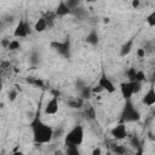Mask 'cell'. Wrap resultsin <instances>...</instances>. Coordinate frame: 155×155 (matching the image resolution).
Returning a JSON list of instances; mask_svg holds the SVG:
<instances>
[{
    "instance_id": "2",
    "label": "cell",
    "mask_w": 155,
    "mask_h": 155,
    "mask_svg": "<svg viewBox=\"0 0 155 155\" xmlns=\"http://www.w3.org/2000/svg\"><path fill=\"white\" fill-rule=\"evenodd\" d=\"M139 120H140V113L138 111V109L133 105V103L131 101H125L119 122L126 124V122H134V121H139Z\"/></svg>"
},
{
    "instance_id": "27",
    "label": "cell",
    "mask_w": 155,
    "mask_h": 155,
    "mask_svg": "<svg viewBox=\"0 0 155 155\" xmlns=\"http://www.w3.org/2000/svg\"><path fill=\"white\" fill-rule=\"evenodd\" d=\"M136 54H137L138 58H144L145 54H147V51H145V48H143V47H138V48L136 50Z\"/></svg>"
},
{
    "instance_id": "36",
    "label": "cell",
    "mask_w": 155,
    "mask_h": 155,
    "mask_svg": "<svg viewBox=\"0 0 155 155\" xmlns=\"http://www.w3.org/2000/svg\"><path fill=\"white\" fill-rule=\"evenodd\" d=\"M149 138H150L151 140H155V137H154V134H153V133H149Z\"/></svg>"
},
{
    "instance_id": "29",
    "label": "cell",
    "mask_w": 155,
    "mask_h": 155,
    "mask_svg": "<svg viewBox=\"0 0 155 155\" xmlns=\"http://www.w3.org/2000/svg\"><path fill=\"white\" fill-rule=\"evenodd\" d=\"M91 155H102V148L101 147H96L92 149Z\"/></svg>"
},
{
    "instance_id": "9",
    "label": "cell",
    "mask_w": 155,
    "mask_h": 155,
    "mask_svg": "<svg viewBox=\"0 0 155 155\" xmlns=\"http://www.w3.org/2000/svg\"><path fill=\"white\" fill-rule=\"evenodd\" d=\"M142 103L147 107H153L155 105V86L151 85L149 90L145 92V94L142 98Z\"/></svg>"
},
{
    "instance_id": "35",
    "label": "cell",
    "mask_w": 155,
    "mask_h": 155,
    "mask_svg": "<svg viewBox=\"0 0 155 155\" xmlns=\"http://www.w3.org/2000/svg\"><path fill=\"white\" fill-rule=\"evenodd\" d=\"M134 155H142V148H140V149H138V150L136 151V154H134Z\"/></svg>"
},
{
    "instance_id": "26",
    "label": "cell",
    "mask_w": 155,
    "mask_h": 155,
    "mask_svg": "<svg viewBox=\"0 0 155 155\" xmlns=\"http://www.w3.org/2000/svg\"><path fill=\"white\" fill-rule=\"evenodd\" d=\"M17 94H18V92H17V90H15V88H12V90H10L8 91V101L10 102H15L16 101V98H17Z\"/></svg>"
},
{
    "instance_id": "15",
    "label": "cell",
    "mask_w": 155,
    "mask_h": 155,
    "mask_svg": "<svg viewBox=\"0 0 155 155\" xmlns=\"http://www.w3.org/2000/svg\"><path fill=\"white\" fill-rule=\"evenodd\" d=\"M132 46H133V40L131 39V40H128L126 44H124V45L121 46V48H120V56H121V57L127 56V54L132 51Z\"/></svg>"
},
{
    "instance_id": "20",
    "label": "cell",
    "mask_w": 155,
    "mask_h": 155,
    "mask_svg": "<svg viewBox=\"0 0 155 155\" xmlns=\"http://www.w3.org/2000/svg\"><path fill=\"white\" fill-rule=\"evenodd\" d=\"M27 81H28L29 84L34 85V86H38V87H40V88H45L44 81H42L41 79H39V78H28Z\"/></svg>"
},
{
    "instance_id": "22",
    "label": "cell",
    "mask_w": 155,
    "mask_h": 155,
    "mask_svg": "<svg viewBox=\"0 0 155 155\" xmlns=\"http://www.w3.org/2000/svg\"><path fill=\"white\" fill-rule=\"evenodd\" d=\"M145 21H147V23H148L149 27H151V28L155 27V8L147 16V19Z\"/></svg>"
},
{
    "instance_id": "38",
    "label": "cell",
    "mask_w": 155,
    "mask_h": 155,
    "mask_svg": "<svg viewBox=\"0 0 155 155\" xmlns=\"http://www.w3.org/2000/svg\"><path fill=\"white\" fill-rule=\"evenodd\" d=\"M153 116H154V117H155V110H154V111H153Z\"/></svg>"
},
{
    "instance_id": "34",
    "label": "cell",
    "mask_w": 155,
    "mask_h": 155,
    "mask_svg": "<svg viewBox=\"0 0 155 155\" xmlns=\"http://www.w3.org/2000/svg\"><path fill=\"white\" fill-rule=\"evenodd\" d=\"M110 22V18L109 17H104L103 18V23H109Z\"/></svg>"
},
{
    "instance_id": "25",
    "label": "cell",
    "mask_w": 155,
    "mask_h": 155,
    "mask_svg": "<svg viewBox=\"0 0 155 155\" xmlns=\"http://www.w3.org/2000/svg\"><path fill=\"white\" fill-rule=\"evenodd\" d=\"M131 144L133 145V148H136V150H138V149H140V140H139V138L137 137V136H132L131 137Z\"/></svg>"
},
{
    "instance_id": "6",
    "label": "cell",
    "mask_w": 155,
    "mask_h": 155,
    "mask_svg": "<svg viewBox=\"0 0 155 155\" xmlns=\"http://www.w3.org/2000/svg\"><path fill=\"white\" fill-rule=\"evenodd\" d=\"M29 34H30V25L28 24L27 21L21 19L15 28L13 36L15 38H27Z\"/></svg>"
},
{
    "instance_id": "32",
    "label": "cell",
    "mask_w": 155,
    "mask_h": 155,
    "mask_svg": "<svg viewBox=\"0 0 155 155\" xmlns=\"http://www.w3.org/2000/svg\"><path fill=\"white\" fill-rule=\"evenodd\" d=\"M99 92H103V90L97 85L94 87H92V93H99Z\"/></svg>"
},
{
    "instance_id": "18",
    "label": "cell",
    "mask_w": 155,
    "mask_h": 155,
    "mask_svg": "<svg viewBox=\"0 0 155 155\" xmlns=\"http://www.w3.org/2000/svg\"><path fill=\"white\" fill-rule=\"evenodd\" d=\"M92 87L90 86H84L81 90H80V97L85 101V99H88L91 96H92Z\"/></svg>"
},
{
    "instance_id": "19",
    "label": "cell",
    "mask_w": 155,
    "mask_h": 155,
    "mask_svg": "<svg viewBox=\"0 0 155 155\" xmlns=\"http://www.w3.org/2000/svg\"><path fill=\"white\" fill-rule=\"evenodd\" d=\"M65 155H81L79 147L76 145H65Z\"/></svg>"
},
{
    "instance_id": "10",
    "label": "cell",
    "mask_w": 155,
    "mask_h": 155,
    "mask_svg": "<svg viewBox=\"0 0 155 155\" xmlns=\"http://www.w3.org/2000/svg\"><path fill=\"white\" fill-rule=\"evenodd\" d=\"M73 12V10L68 6L67 1H59L56 10H54V13L57 17H64V16H68Z\"/></svg>"
},
{
    "instance_id": "37",
    "label": "cell",
    "mask_w": 155,
    "mask_h": 155,
    "mask_svg": "<svg viewBox=\"0 0 155 155\" xmlns=\"http://www.w3.org/2000/svg\"><path fill=\"white\" fill-rule=\"evenodd\" d=\"M153 80L155 81V71H154V74H153Z\"/></svg>"
},
{
    "instance_id": "31",
    "label": "cell",
    "mask_w": 155,
    "mask_h": 155,
    "mask_svg": "<svg viewBox=\"0 0 155 155\" xmlns=\"http://www.w3.org/2000/svg\"><path fill=\"white\" fill-rule=\"evenodd\" d=\"M131 5H132L133 8H138V7L140 6V1H139V0H133V1L131 2Z\"/></svg>"
},
{
    "instance_id": "24",
    "label": "cell",
    "mask_w": 155,
    "mask_h": 155,
    "mask_svg": "<svg viewBox=\"0 0 155 155\" xmlns=\"http://www.w3.org/2000/svg\"><path fill=\"white\" fill-rule=\"evenodd\" d=\"M145 80V73L143 70H137V74H136V80L134 82H143Z\"/></svg>"
},
{
    "instance_id": "3",
    "label": "cell",
    "mask_w": 155,
    "mask_h": 155,
    "mask_svg": "<svg viewBox=\"0 0 155 155\" xmlns=\"http://www.w3.org/2000/svg\"><path fill=\"white\" fill-rule=\"evenodd\" d=\"M84 137H85L84 126L82 125H76L64 136V143H65V145L70 144V145L80 147L84 142Z\"/></svg>"
},
{
    "instance_id": "23",
    "label": "cell",
    "mask_w": 155,
    "mask_h": 155,
    "mask_svg": "<svg viewBox=\"0 0 155 155\" xmlns=\"http://www.w3.org/2000/svg\"><path fill=\"white\" fill-rule=\"evenodd\" d=\"M126 74H127L128 81H131V82H134V80H136V74H137V70H136L134 68H130V69L126 71Z\"/></svg>"
},
{
    "instance_id": "28",
    "label": "cell",
    "mask_w": 155,
    "mask_h": 155,
    "mask_svg": "<svg viewBox=\"0 0 155 155\" xmlns=\"http://www.w3.org/2000/svg\"><path fill=\"white\" fill-rule=\"evenodd\" d=\"M140 90H142V84H140V82H133V91H134V94H137Z\"/></svg>"
},
{
    "instance_id": "5",
    "label": "cell",
    "mask_w": 155,
    "mask_h": 155,
    "mask_svg": "<svg viewBox=\"0 0 155 155\" xmlns=\"http://www.w3.org/2000/svg\"><path fill=\"white\" fill-rule=\"evenodd\" d=\"M97 85L103 90V91H105L107 93H114L115 91H116V87H115V85H114V82L108 78V75L107 74H102L101 75V78L98 79V82H97Z\"/></svg>"
},
{
    "instance_id": "4",
    "label": "cell",
    "mask_w": 155,
    "mask_h": 155,
    "mask_svg": "<svg viewBox=\"0 0 155 155\" xmlns=\"http://www.w3.org/2000/svg\"><path fill=\"white\" fill-rule=\"evenodd\" d=\"M110 134L115 140H122L128 136L127 128H126V124L119 122L116 124L111 130H110Z\"/></svg>"
},
{
    "instance_id": "8",
    "label": "cell",
    "mask_w": 155,
    "mask_h": 155,
    "mask_svg": "<svg viewBox=\"0 0 155 155\" xmlns=\"http://www.w3.org/2000/svg\"><path fill=\"white\" fill-rule=\"evenodd\" d=\"M120 93L125 101H131L132 96L134 94L133 91V82L131 81H124L120 84Z\"/></svg>"
},
{
    "instance_id": "1",
    "label": "cell",
    "mask_w": 155,
    "mask_h": 155,
    "mask_svg": "<svg viewBox=\"0 0 155 155\" xmlns=\"http://www.w3.org/2000/svg\"><path fill=\"white\" fill-rule=\"evenodd\" d=\"M31 131H33V140L36 144H47L54 138L53 128L41 121L39 115H36L31 122Z\"/></svg>"
},
{
    "instance_id": "12",
    "label": "cell",
    "mask_w": 155,
    "mask_h": 155,
    "mask_svg": "<svg viewBox=\"0 0 155 155\" xmlns=\"http://www.w3.org/2000/svg\"><path fill=\"white\" fill-rule=\"evenodd\" d=\"M110 151L114 155H126V154H128V149L124 144H111L110 145Z\"/></svg>"
},
{
    "instance_id": "21",
    "label": "cell",
    "mask_w": 155,
    "mask_h": 155,
    "mask_svg": "<svg viewBox=\"0 0 155 155\" xmlns=\"http://www.w3.org/2000/svg\"><path fill=\"white\" fill-rule=\"evenodd\" d=\"M19 47H21V41L17 40V39H12L10 45H8V47H7V50L8 51H17V50H19Z\"/></svg>"
},
{
    "instance_id": "17",
    "label": "cell",
    "mask_w": 155,
    "mask_h": 155,
    "mask_svg": "<svg viewBox=\"0 0 155 155\" xmlns=\"http://www.w3.org/2000/svg\"><path fill=\"white\" fill-rule=\"evenodd\" d=\"M84 114H85V117H86L87 120H94V119L97 117L96 109H94L93 107H91V105H88V107H86V108H85Z\"/></svg>"
},
{
    "instance_id": "13",
    "label": "cell",
    "mask_w": 155,
    "mask_h": 155,
    "mask_svg": "<svg viewBox=\"0 0 155 155\" xmlns=\"http://www.w3.org/2000/svg\"><path fill=\"white\" fill-rule=\"evenodd\" d=\"M47 28H50V27H48L47 21H46L44 17H40V18L35 22V24H34V30H35L36 33H42V31H45Z\"/></svg>"
},
{
    "instance_id": "16",
    "label": "cell",
    "mask_w": 155,
    "mask_h": 155,
    "mask_svg": "<svg viewBox=\"0 0 155 155\" xmlns=\"http://www.w3.org/2000/svg\"><path fill=\"white\" fill-rule=\"evenodd\" d=\"M98 41H99V38H98V34H97L96 30H92V31H90L87 34V36H86V42L87 44H90V45H97Z\"/></svg>"
},
{
    "instance_id": "30",
    "label": "cell",
    "mask_w": 155,
    "mask_h": 155,
    "mask_svg": "<svg viewBox=\"0 0 155 155\" xmlns=\"http://www.w3.org/2000/svg\"><path fill=\"white\" fill-rule=\"evenodd\" d=\"M10 42H11V40H10V39H7V38H5V39H2V40H1V46H2L4 48H7V47H8V45H10Z\"/></svg>"
},
{
    "instance_id": "14",
    "label": "cell",
    "mask_w": 155,
    "mask_h": 155,
    "mask_svg": "<svg viewBox=\"0 0 155 155\" xmlns=\"http://www.w3.org/2000/svg\"><path fill=\"white\" fill-rule=\"evenodd\" d=\"M68 107L71 109H81L84 107V99L81 97H74L68 101Z\"/></svg>"
},
{
    "instance_id": "11",
    "label": "cell",
    "mask_w": 155,
    "mask_h": 155,
    "mask_svg": "<svg viewBox=\"0 0 155 155\" xmlns=\"http://www.w3.org/2000/svg\"><path fill=\"white\" fill-rule=\"evenodd\" d=\"M52 47H54L57 50V52L62 56H68L69 54V40L52 42Z\"/></svg>"
},
{
    "instance_id": "7",
    "label": "cell",
    "mask_w": 155,
    "mask_h": 155,
    "mask_svg": "<svg viewBox=\"0 0 155 155\" xmlns=\"http://www.w3.org/2000/svg\"><path fill=\"white\" fill-rule=\"evenodd\" d=\"M59 109V102H58V97L53 96L50 101H47V103L45 104L44 108V114L45 115H54L58 113Z\"/></svg>"
},
{
    "instance_id": "33",
    "label": "cell",
    "mask_w": 155,
    "mask_h": 155,
    "mask_svg": "<svg viewBox=\"0 0 155 155\" xmlns=\"http://www.w3.org/2000/svg\"><path fill=\"white\" fill-rule=\"evenodd\" d=\"M12 155H24V153L22 150H17V151H13Z\"/></svg>"
}]
</instances>
